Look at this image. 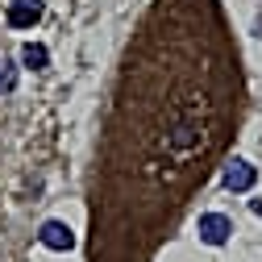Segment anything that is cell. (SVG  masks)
<instances>
[{"label":"cell","mask_w":262,"mask_h":262,"mask_svg":"<svg viewBox=\"0 0 262 262\" xmlns=\"http://www.w3.org/2000/svg\"><path fill=\"white\" fill-rule=\"evenodd\" d=\"M21 62H25L29 71H46V67H50V50H46L42 42H25V46H21Z\"/></svg>","instance_id":"5"},{"label":"cell","mask_w":262,"mask_h":262,"mask_svg":"<svg viewBox=\"0 0 262 262\" xmlns=\"http://www.w3.org/2000/svg\"><path fill=\"white\" fill-rule=\"evenodd\" d=\"M42 13H46L42 0H13L5 17H9V25H13V29H34V25L42 21Z\"/></svg>","instance_id":"4"},{"label":"cell","mask_w":262,"mask_h":262,"mask_svg":"<svg viewBox=\"0 0 262 262\" xmlns=\"http://www.w3.org/2000/svg\"><path fill=\"white\" fill-rule=\"evenodd\" d=\"M38 242H42L46 250H54V254H67V250H75V233H71V225H67V221H42V229H38Z\"/></svg>","instance_id":"3"},{"label":"cell","mask_w":262,"mask_h":262,"mask_svg":"<svg viewBox=\"0 0 262 262\" xmlns=\"http://www.w3.org/2000/svg\"><path fill=\"white\" fill-rule=\"evenodd\" d=\"M195 233H200L204 246H225L229 233H233V221H229L225 212H200V221H195Z\"/></svg>","instance_id":"1"},{"label":"cell","mask_w":262,"mask_h":262,"mask_svg":"<svg viewBox=\"0 0 262 262\" xmlns=\"http://www.w3.org/2000/svg\"><path fill=\"white\" fill-rule=\"evenodd\" d=\"M13 88H17V62L0 58V96H9Z\"/></svg>","instance_id":"6"},{"label":"cell","mask_w":262,"mask_h":262,"mask_svg":"<svg viewBox=\"0 0 262 262\" xmlns=\"http://www.w3.org/2000/svg\"><path fill=\"white\" fill-rule=\"evenodd\" d=\"M221 183H225V191H250L258 183V167L246 158H229L225 171H221Z\"/></svg>","instance_id":"2"}]
</instances>
